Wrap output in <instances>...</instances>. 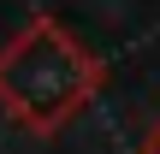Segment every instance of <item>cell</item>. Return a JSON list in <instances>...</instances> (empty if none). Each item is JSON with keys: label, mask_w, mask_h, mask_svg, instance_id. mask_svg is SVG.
<instances>
[{"label": "cell", "mask_w": 160, "mask_h": 154, "mask_svg": "<svg viewBox=\"0 0 160 154\" xmlns=\"http://www.w3.org/2000/svg\"><path fill=\"white\" fill-rule=\"evenodd\" d=\"M95 89L101 59L53 18H30L0 47V107L30 131H59Z\"/></svg>", "instance_id": "obj_1"}, {"label": "cell", "mask_w": 160, "mask_h": 154, "mask_svg": "<svg viewBox=\"0 0 160 154\" xmlns=\"http://www.w3.org/2000/svg\"><path fill=\"white\" fill-rule=\"evenodd\" d=\"M142 154H160V125L148 131V137H142Z\"/></svg>", "instance_id": "obj_2"}]
</instances>
